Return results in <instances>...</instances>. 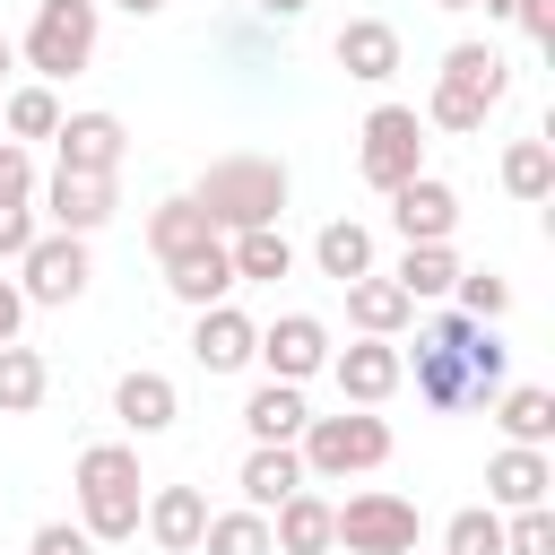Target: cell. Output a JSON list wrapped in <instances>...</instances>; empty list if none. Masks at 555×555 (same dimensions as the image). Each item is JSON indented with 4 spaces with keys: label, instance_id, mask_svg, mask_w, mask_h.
<instances>
[{
    "label": "cell",
    "instance_id": "6da1fadb",
    "mask_svg": "<svg viewBox=\"0 0 555 555\" xmlns=\"http://www.w3.org/2000/svg\"><path fill=\"white\" fill-rule=\"evenodd\" d=\"M69 486H78V529H87L95 546L139 538L147 477H139V451H130V442H87V451H78V468H69Z\"/></svg>",
    "mask_w": 555,
    "mask_h": 555
},
{
    "label": "cell",
    "instance_id": "7a4b0ae2",
    "mask_svg": "<svg viewBox=\"0 0 555 555\" xmlns=\"http://www.w3.org/2000/svg\"><path fill=\"white\" fill-rule=\"evenodd\" d=\"M191 199L208 208L217 234L278 225V217H286V165H278V156H217V165L191 182Z\"/></svg>",
    "mask_w": 555,
    "mask_h": 555
},
{
    "label": "cell",
    "instance_id": "3957f363",
    "mask_svg": "<svg viewBox=\"0 0 555 555\" xmlns=\"http://www.w3.org/2000/svg\"><path fill=\"white\" fill-rule=\"evenodd\" d=\"M503 87H512V61L494 43H451L416 121H434V130H486V113L503 104Z\"/></svg>",
    "mask_w": 555,
    "mask_h": 555
},
{
    "label": "cell",
    "instance_id": "277c9868",
    "mask_svg": "<svg viewBox=\"0 0 555 555\" xmlns=\"http://www.w3.org/2000/svg\"><path fill=\"white\" fill-rule=\"evenodd\" d=\"M295 451H304V477H364V468H382V460H390V425H382L373 408L304 416Z\"/></svg>",
    "mask_w": 555,
    "mask_h": 555
},
{
    "label": "cell",
    "instance_id": "5b68a950",
    "mask_svg": "<svg viewBox=\"0 0 555 555\" xmlns=\"http://www.w3.org/2000/svg\"><path fill=\"white\" fill-rule=\"evenodd\" d=\"M17 61H26L43 87L78 78V69L95 61V0H35V26H26V43H17Z\"/></svg>",
    "mask_w": 555,
    "mask_h": 555
},
{
    "label": "cell",
    "instance_id": "8992f818",
    "mask_svg": "<svg viewBox=\"0 0 555 555\" xmlns=\"http://www.w3.org/2000/svg\"><path fill=\"white\" fill-rule=\"evenodd\" d=\"M356 173L390 199L408 173H425V121H416V104H373L364 113V130H356Z\"/></svg>",
    "mask_w": 555,
    "mask_h": 555
},
{
    "label": "cell",
    "instance_id": "52a82bcc",
    "mask_svg": "<svg viewBox=\"0 0 555 555\" xmlns=\"http://www.w3.org/2000/svg\"><path fill=\"white\" fill-rule=\"evenodd\" d=\"M87 278H95V269H87V234H61V225H52V234H35V243L17 251V295L43 304V312H69V304L87 295Z\"/></svg>",
    "mask_w": 555,
    "mask_h": 555
},
{
    "label": "cell",
    "instance_id": "ba28073f",
    "mask_svg": "<svg viewBox=\"0 0 555 555\" xmlns=\"http://www.w3.org/2000/svg\"><path fill=\"white\" fill-rule=\"evenodd\" d=\"M330 546H347V555H408V546H416V503L390 494V486H364V494L338 503Z\"/></svg>",
    "mask_w": 555,
    "mask_h": 555
},
{
    "label": "cell",
    "instance_id": "9c48e42d",
    "mask_svg": "<svg viewBox=\"0 0 555 555\" xmlns=\"http://www.w3.org/2000/svg\"><path fill=\"white\" fill-rule=\"evenodd\" d=\"M251 364H269V382H312L330 373V321L321 312H278L251 347Z\"/></svg>",
    "mask_w": 555,
    "mask_h": 555
},
{
    "label": "cell",
    "instance_id": "30bf717a",
    "mask_svg": "<svg viewBox=\"0 0 555 555\" xmlns=\"http://www.w3.org/2000/svg\"><path fill=\"white\" fill-rule=\"evenodd\" d=\"M35 208L61 234H95V225H113L121 191H113V173H52V182H35Z\"/></svg>",
    "mask_w": 555,
    "mask_h": 555
},
{
    "label": "cell",
    "instance_id": "8fae6325",
    "mask_svg": "<svg viewBox=\"0 0 555 555\" xmlns=\"http://www.w3.org/2000/svg\"><path fill=\"white\" fill-rule=\"evenodd\" d=\"M390 225H399V243H451L460 234V191L442 173H408L390 191Z\"/></svg>",
    "mask_w": 555,
    "mask_h": 555
},
{
    "label": "cell",
    "instance_id": "7c38bea8",
    "mask_svg": "<svg viewBox=\"0 0 555 555\" xmlns=\"http://www.w3.org/2000/svg\"><path fill=\"white\" fill-rule=\"evenodd\" d=\"M251 347H260V321L251 312H234V304H199L191 312V364L199 373H243Z\"/></svg>",
    "mask_w": 555,
    "mask_h": 555
},
{
    "label": "cell",
    "instance_id": "4fadbf2b",
    "mask_svg": "<svg viewBox=\"0 0 555 555\" xmlns=\"http://www.w3.org/2000/svg\"><path fill=\"white\" fill-rule=\"evenodd\" d=\"M330 382L347 408H382L408 373H399V347L390 338H356V347H330Z\"/></svg>",
    "mask_w": 555,
    "mask_h": 555
},
{
    "label": "cell",
    "instance_id": "5bb4252c",
    "mask_svg": "<svg viewBox=\"0 0 555 555\" xmlns=\"http://www.w3.org/2000/svg\"><path fill=\"white\" fill-rule=\"evenodd\" d=\"M52 147H61V173H113L130 156V130H121V113H61Z\"/></svg>",
    "mask_w": 555,
    "mask_h": 555
},
{
    "label": "cell",
    "instance_id": "9a60e30c",
    "mask_svg": "<svg viewBox=\"0 0 555 555\" xmlns=\"http://www.w3.org/2000/svg\"><path fill=\"white\" fill-rule=\"evenodd\" d=\"M555 494V460L538 451V442H503L494 460H486V503L494 512H529V503H546Z\"/></svg>",
    "mask_w": 555,
    "mask_h": 555
},
{
    "label": "cell",
    "instance_id": "2e32d148",
    "mask_svg": "<svg viewBox=\"0 0 555 555\" xmlns=\"http://www.w3.org/2000/svg\"><path fill=\"white\" fill-rule=\"evenodd\" d=\"M425 330H442V338L460 347V364H468V390H477V399H494V390H503V373H512V347L494 338V321H468V312L451 304V312H434Z\"/></svg>",
    "mask_w": 555,
    "mask_h": 555
},
{
    "label": "cell",
    "instance_id": "e0dca14e",
    "mask_svg": "<svg viewBox=\"0 0 555 555\" xmlns=\"http://www.w3.org/2000/svg\"><path fill=\"white\" fill-rule=\"evenodd\" d=\"M330 529H338V503L312 494V486H295V494L269 512V555H338Z\"/></svg>",
    "mask_w": 555,
    "mask_h": 555
},
{
    "label": "cell",
    "instance_id": "ac0fdd59",
    "mask_svg": "<svg viewBox=\"0 0 555 555\" xmlns=\"http://www.w3.org/2000/svg\"><path fill=\"white\" fill-rule=\"evenodd\" d=\"M330 52H338V69H347L356 87H390V78H399V26H390V17H347Z\"/></svg>",
    "mask_w": 555,
    "mask_h": 555
},
{
    "label": "cell",
    "instance_id": "d6986e66",
    "mask_svg": "<svg viewBox=\"0 0 555 555\" xmlns=\"http://www.w3.org/2000/svg\"><path fill=\"white\" fill-rule=\"evenodd\" d=\"M399 373H416V399L425 408H468L477 399L468 390V364H460V347L442 330H416V356H399Z\"/></svg>",
    "mask_w": 555,
    "mask_h": 555
},
{
    "label": "cell",
    "instance_id": "ffe728a7",
    "mask_svg": "<svg viewBox=\"0 0 555 555\" xmlns=\"http://www.w3.org/2000/svg\"><path fill=\"white\" fill-rule=\"evenodd\" d=\"M139 529H147L165 555H199V529H208V494H199V486H156V494H147V512H139Z\"/></svg>",
    "mask_w": 555,
    "mask_h": 555
},
{
    "label": "cell",
    "instance_id": "44dd1931",
    "mask_svg": "<svg viewBox=\"0 0 555 555\" xmlns=\"http://www.w3.org/2000/svg\"><path fill=\"white\" fill-rule=\"evenodd\" d=\"M208 243H225V234L208 225V208H199L191 191H173V199L147 208V251H156V260H191V251H208Z\"/></svg>",
    "mask_w": 555,
    "mask_h": 555
},
{
    "label": "cell",
    "instance_id": "7402d4cb",
    "mask_svg": "<svg viewBox=\"0 0 555 555\" xmlns=\"http://www.w3.org/2000/svg\"><path fill=\"white\" fill-rule=\"evenodd\" d=\"M347 321H356L364 338H399V330L416 321V295H408L399 278H373V269H364V278H347Z\"/></svg>",
    "mask_w": 555,
    "mask_h": 555
},
{
    "label": "cell",
    "instance_id": "603a6c76",
    "mask_svg": "<svg viewBox=\"0 0 555 555\" xmlns=\"http://www.w3.org/2000/svg\"><path fill=\"white\" fill-rule=\"evenodd\" d=\"M234 486H243L251 512H278V503H286L295 486H312V477H304V451H295V442H251V460H243Z\"/></svg>",
    "mask_w": 555,
    "mask_h": 555
},
{
    "label": "cell",
    "instance_id": "cb8c5ba5",
    "mask_svg": "<svg viewBox=\"0 0 555 555\" xmlns=\"http://www.w3.org/2000/svg\"><path fill=\"white\" fill-rule=\"evenodd\" d=\"M225 260H234V286H278V278H295L286 225H243V234H225Z\"/></svg>",
    "mask_w": 555,
    "mask_h": 555
},
{
    "label": "cell",
    "instance_id": "d4e9b609",
    "mask_svg": "<svg viewBox=\"0 0 555 555\" xmlns=\"http://www.w3.org/2000/svg\"><path fill=\"white\" fill-rule=\"evenodd\" d=\"M113 416H121L130 434H165V425L182 416V390H173L165 373H147V364H139V373H121V382H113Z\"/></svg>",
    "mask_w": 555,
    "mask_h": 555
},
{
    "label": "cell",
    "instance_id": "484cf974",
    "mask_svg": "<svg viewBox=\"0 0 555 555\" xmlns=\"http://www.w3.org/2000/svg\"><path fill=\"white\" fill-rule=\"evenodd\" d=\"M304 416H312V408H304V382H260V390L243 399V434H251V442H295Z\"/></svg>",
    "mask_w": 555,
    "mask_h": 555
},
{
    "label": "cell",
    "instance_id": "4316f807",
    "mask_svg": "<svg viewBox=\"0 0 555 555\" xmlns=\"http://www.w3.org/2000/svg\"><path fill=\"white\" fill-rule=\"evenodd\" d=\"M165 286H173V304H225L234 295V260H225V243H208V251H191V260H165Z\"/></svg>",
    "mask_w": 555,
    "mask_h": 555
},
{
    "label": "cell",
    "instance_id": "83f0119b",
    "mask_svg": "<svg viewBox=\"0 0 555 555\" xmlns=\"http://www.w3.org/2000/svg\"><path fill=\"white\" fill-rule=\"evenodd\" d=\"M494 425H503V442H555V390H538V382H512V390H494Z\"/></svg>",
    "mask_w": 555,
    "mask_h": 555
},
{
    "label": "cell",
    "instance_id": "f1b7e54d",
    "mask_svg": "<svg viewBox=\"0 0 555 555\" xmlns=\"http://www.w3.org/2000/svg\"><path fill=\"white\" fill-rule=\"evenodd\" d=\"M312 269H321V278H338V286H347V278H364V269H373V225L330 217V225L312 234Z\"/></svg>",
    "mask_w": 555,
    "mask_h": 555
},
{
    "label": "cell",
    "instance_id": "f546056e",
    "mask_svg": "<svg viewBox=\"0 0 555 555\" xmlns=\"http://www.w3.org/2000/svg\"><path fill=\"white\" fill-rule=\"evenodd\" d=\"M416 304H451V278H460V251L451 243H399V269H390Z\"/></svg>",
    "mask_w": 555,
    "mask_h": 555
},
{
    "label": "cell",
    "instance_id": "4dcf8cb0",
    "mask_svg": "<svg viewBox=\"0 0 555 555\" xmlns=\"http://www.w3.org/2000/svg\"><path fill=\"white\" fill-rule=\"evenodd\" d=\"M0 130L26 147V139H52L61 130V95L43 87V78H26V87H0Z\"/></svg>",
    "mask_w": 555,
    "mask_h": 555
},
{
    "label": "cell",
    "instance_id": "1f68e13d",
    "mask_svg": "<svg viewBox=\"0 0 555 555\" xmlns=\"http://www.w3.org/2000/svg\"><path fill=\"white\" fill-rule=\"evenodd\" d=\"M43 390H52V364L35 356V347H0V416H35L43 408Z\"/></svg>",
    "mask_w": 555,
    "mask_h": 555
},
{
    "label": "cell",
    "instance_id": "d6a6232c",
    "mask_svg": "<svg viewBox=\"0 0 555 555\" xmlns=\"http://www.w3.org/2000/svg\"><path fill=\"white\" fill-rule=\"evenodd\" d=\"M503 191L538 208V199L555 191V147H546V139H512V147H503Z\"/></svg>",
    "mask_w": 555,
    "mask_h": 555
},
{
    "label": "cell",
    "instance_id": "836d02e7",
    "mask_svg": "<svg viewBox=\"0 0 555 555\" xmlns=\"http://www.w3.org/2000/svg\"><path fill=\"white\" fill-rule=\"evenodd\" d=\"M199 546H208V555H269V512H251V503H234V512H208Z\"/></svg>",
    "mask_w": 555,
    "mask_h": 555
},
{
    "label": "cell",
    "instance_id": "e575fe53",
    "mask_svg": "<svg viewBox=\"0 0 555 555\" xmlns=\"http://www.w3.org/2000/svg\"><path fill=\"white\" fill-rule=\"evenodd\" d=\"M442 555H503V512L494 503H468L442 520Z\"/></svg>",
    "mask_w": 555,
    "mask_h": 555
},
{
    "label": "cell",
    "instance_id": "d590c367",
    "mask_svg": "<svg viewBox=\"0 0 555 555\" xmlns=\"http://www.w3.org/2000/svg\"><path fill=\"white\" fill-rule=\"evenodd\" d=\"M451 304H460L468 321H503V312H512V278H494V269H460V278H451Z\"/></svg>",
    "mask_w": 555,
    "mask_h": 555
},
{
    "label": "cell",
    "instance_id": "8d00e7d4",
    "mask_svg": "<svg viewBox=\"0 0 555 555\" xmlns=\"http://www.w3.org/2000/svg\"><path fill=\"white\" fill-rule=\"evenodd\" d=\"M503 555H555V512H546V503L512 512V520H503Z\"/></svg>",
    "mask_w": 555,
    "mask_h": 555
},
{
    "label": "cell",
    "instance_id": "74e56055",
    "mask_svg": "<svg viewBox=\"0 0 555 555\" xmlns=\"http://www.w3.org/2000/svg\"><path fill=\"white\" fill-rule=\"evenodd\" d=\"M0 208H35V156L17 139H0Z\"/></svg>",
    "mask_w": 555,
    "mask_h": 555
},
{
    "label": "cell",
    "instance_id": "f35d334b",
    "mask_svg": "<svg viewBox=\"0 0 555 555\" xmlns=\"http://www.w3.org/2000/svg\"><path fill=\"white\" fill-rule=\"evenodd\" d=\"M26 555H95V538H87V529H78V520H43V529H35V546H26Z\"/></svg>",
    "mask_w": 555,
    "mask_h": 555
},
{
    "label": "cell",
    "instance_id": "ab89813d",
    "mask_svg": "<svg viewBox=\"0 0 555 555\" xmlns=\"http://www.w3.org/2000/svg\"><path fill=\"white\" fill-rule=\"evenodd\" d=\"M503 17H520V35H529L538 52L555 43V0H503Z\"/></svg>",
    "mask_w": 555,
    "mask_h": 555
},
{
    "label": "cell",
    "instance_id": "60d3db41",
    "mask_svg": "<svg viewBox=\"0 0 555 555\" xmlns=\"http://www.w3.org/2000/svg\"><path fill=\"white\" fill-rule=\"evenodd\" d=\"M35 234H43V225H35V208H0V260H17Z\"/></svg>",
    "mask_w": 555,
    "mask_h": 555
},
{
    "label": "cell",
    "instance_id": "b9f144b4",
    "mask_svg": "<svg viewBox=\"0 0 555 555\" xmlns=\"http://www.w3.org/2000/svg\"><path fill=\"white\" fill-rule=\"evenodd\" d=\"M17 321H26V295H17V278H0V347L17 338Z\"/></svg>",
    "mask_w": 555,
    "mask_h": 555
},
{
    "label": "cell",
    "instance_id": "7bdbcfd3",
    "mask_svg": "<svg viewBox=\"0 0 555 555\" xmlns=\"http://www.w3.org/2000/svg\"><path fill=\"white\" fill-rule=\"evenodd\" d=\"M312 0H260V17H304Z\"/></svg>",
    "mask_w": 555,
    "mask_h": 555
},
{
    "label": "cell",
    "instance_id": "ee69618b",
    "mask_svg": "<svg viewBox=\"0 0 555 555\" xmlns=\"http://www.w3.org/2000/svg\"><path fill=\"white\" fill-rule=\"evenodd\" d=\"M113 9H121V17H156L165 0H113Z\"/></svg>",
    "mask_w": 555,
    "mask_h": 555
},
{
    "label": "cell",
    "instance_id": "f6af8a7d",
    "mask_svg": "<svg viewBox=\"0 0 555 555\" xmlns=\"http://www.w3.org/2000/svg\"><path fill=\"white\" fill-rule=\"evenodd\" d=\"M434 9H486V17H503V0H434Z\"/></svg>",
    "mask_w": 555,
    "mask_h": 555
},
{
    "label": "cell",
    "instance_id": "bcb514c9",
    "mask_svg": "<svg viewBox=\"0 0 555 555\" xmlns=\"http://www.w3.org/2000/svg\"><path fill=\"white\" fill-rule=\"evenodd\" d=\"M9 69H17V43H9V35H0V87H9Z\"/></svg>",
    "mask_w": 555,
    "mask_h": 555
},
{
    "label": "cell",
    "instance_id": "7dc6e473",
    "mask_svg": "<svg viewBox=\"0 0 555 555\" xmlns=\"http://www.w3.org/2000/svg\"><path fill=\"white\" fill-rule=\"evenodd\" d=\"M408 555H425V546H408Z\"/></svg>",
    "mask_w": 555,
    "mask_h": 555
}]
</instances>
